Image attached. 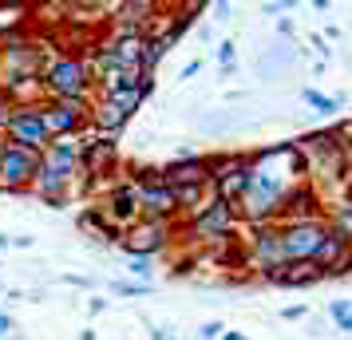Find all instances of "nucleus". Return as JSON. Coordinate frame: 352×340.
Listing matches in <instances>:
<instances>
[{
	"label": "nucleus",
	"instance_id": "nucleus-10",
	"mask_svg": "<svg viewBox=\"0 0 352 340\" xmlns=\"http://www.w3.org/2000/svg\"><path fill=\"white\" fill-rule=\"evenodd\" d=\"M111 218H119V222H131L135 214H139V194H135V186H123L119 194L111 198Z\"/></svg>",
	"mask_w": 352,
	"mask_h": 340
},
{
	"label": "nucleus",
	"instance_id": "nucleus-4",
	"mask_svg": "<svg viewBox=\"0 0 352 340\" xmlns=\"http://www.w3.org/2000/svg\"><path fill=\"white\" fill-rule=\"evenodd\" d=\"M87 83H91V76H87L83 60H72V56L56 60V64L48 67V76H44V87H48L56 99H83Z\"/></svg>",
	"mask_w": 352,
	"mask_h": 340
},
{
	"label": "nucleus",
	"instance_id": "nucleus-11",
	"mask_svg": "<svg viewBox=\"0 0 352 340\" xmlns=\"http://www.w3.org/2000/svg\"><path fill=\"white\" fill-rule=\"evenodd\" d=\"M333 234H336L344 245L352 242V202H349V206H336V214H333Z\"/></svg>",
	"mask_w": 352,
	"mask_h": 340
},
{
	"label": "nucleus",
	"instance_id": "nucleus-16",
	"mask_svg": "<svg viewBox=\"0 0 352 340\" xmlns=\"http://www.w3.org/2000/svg\"><path fill=\"white\" fill-rule=\"evenodd\" d=\"M218 60H222V64H234V44H222V48H218Z\"/></svg>",
	"mask_w": 352,
	"mask_h": 340
},
{
	"label": "nucleus",
	"instance_id": "nucleus-9",
	"mask_svg": "<svg viewBox=\"0 0 352 340\" xmlns=\"http://www.w3.org/2000/svg\"><path fill=\"white\" fill-rule=\"evenodd\" d=\"M162 222H151V226H139V229H131V249H139V253H155L162 245Z\"/></svg>",
	"mask_w": 352,
	"mask_h": 340
},
{
	"label": "nucleus",
	"instance_id": "nucleus-3",
	"mask_svg": "<svg viewBox=\"0 0 352 340\" xmlns=\"http://www.w3.org/2000/svg\"><path fill=\"white\" fill-rule=\"evenodd\" d=\"M320 242H324V226H317V222H293V226L277 238L281 258L285 261H301V265H313Z\"/></svg>",
	"mask_w": 352,
	"mask_h": 340
},
{
	"label": "nucleus",
	"instance_id": "nucleus-18",
	"mask_svg": "<svg viewBox=\"0 0 352 340\" xmlns=\"http://www.w3.org/2000/svg\"><path fill=\"white\" fill-rule=\"evenodd\" d=\"M8 332H12V321H8V317H0V337H8Z\"/></svg>",
	"mask_w": 352,
	"mask_h": 340
},
{
	"label": "nucleus",
	"instance_id": "nucleus-6",
	"mask_svg": "<svg viewBox=\"0 0 352 340\" xmlns=\"http://www.w3.org/2000/svg\"><path fill=\"white\" fill-rule=\"evenodd\" d=\"M40 115H44L48 135H67V131H76L83 123L87 103H83V99H56L52 107H40Z\"/></svg>",
	"mask_w": 352,
	"mask_h": 340
},
{
	"label": "nucleus",
	"instance_id": "nucleus-14",
	"mask_svg": "<svg viewBox=\"0 0 352 340\" xmlns=\"http://www.w3.org/2000/svg\"><path fill=\"white\" fill-rule=\"evenodd\" d=\"M218 332H222V324L210 321V324H202V328H198V340H218Z\"/></svg>",
	"mask_w": 352,
	"mask_h": 340
},
{
	"label": "nucleus",
	"instance_id": "nucleus-2",
	"mask_svg": "<svg viewBox=\"0 0 352 340\" xmlns=\"http://www.w3.org/2000/svg\"><path fill=\"white\" fill-rule=\"evenodd\" d=\"M4 131H8V139L16 146H24V150H48V127H44V115H40V107H16V111L8 115V123H4Z\"/></svg>",
	"mask_w": 352,
	"mask_h": 340
},
{
	"label": "nucleus",
	"instance_id": "nucleus-19",
	"mask_svg": "<svg viewBox=\"0 0 352 340\" xmlns=\"http://www.w3.org/2000/svg\"><path fill=\"white\" fill-rule=\"evenodd\" d=\"M222 340H245V337H241V332H226Z\"/></svg>",
	"mask_w": 352,
	"mask_h": 340
},
{
	"label": "nucleus",
	"instance_id": "nucleus-12",
	"mask_svg": "<svg viewBox=\"0 0 352 340\" xmlns=\"http://www.w3.org/2000/svg\"><path fill=\"white\" fill-rule=\"evenodd\" d=\"M329 313L336 317V324H340V328H352V305H349V301H333V305H329Z\"/></svg>",
	"mask_w": 352,
	"mask_h": 340
},
{
	"label": "nucleus",
	"instance_id": "nucleus-5",
	"mask_svg": "<svg viewBox=\"0 0 352 340\" xmlns=\"http://www.w3.org/2000/svg\"><path fill=\"white\" fill-rule=\"evenodd\" d=\"M143 95H146V87H131V91H111V95H103V103H99V111H96V123L103 131H119L131 119V111L143 103Z\"/></svg>",
	"mask_w": 352,
	"mask_h": 340
},
{
	"label": "nucleus",
	"instance_id": "nucleus-8",
	"mask_svg": "<svg viewBox=\"0 0 352 340\" xmlns=\"http://www.w3.org/2000/svg\"><path fill=\"white\" fill-rule=\"evenodd\" d=\"M230 222H234V202H222V198L198 214V229H202V234H210V238L226 234V229H230Z\"/></svg>",
	"mask_w": 352,
	"mask_h": 340
},
{
	"label": "nucleus",
	"instance_id": "nucleus-13",
	"mask_svg": "<svg viewBox=\"0 0 352 340\" xmlns=\"http://www.w3.org/2000/svg\"><path fill=\"white\" fill-rule=\"evenodd\" d=\"M305 99L313 103V107H320V111L329 115V111H336L340 107V99H324V95H317V91H305Z\"/></svg>",
	"mask_w": 352,
	"mask_h": 340
},
{
	"label": "nucleus",
	"instance_id": "nucleus-17",
	"mask_svg": "<svg viewBox=\"0 0 352 340\" xmlns=\"http://www.w3.org/2000/svg\"><path fill=\"white\" fill-rule=\"evenodd\" d=\"M8 111H12V107H8V99L0 95V131H4V123H8Z\"/></svg>",
	"mask_w": 352,
	"mask_h": 340
},
{
	"label": "nucleus",
	"instance_id": "nucleus-21",
	"mask_svg": "<svg viewBox=\"0 0 352 340\" xmlns=\"http://www.w3.org/2000/svg\"><path fill=\"white\" fill-rule=\"evenodd\" d=\"M0 60H4V56H0Z\"/></svg>",
	"mask_w": 352,
	"mask_h": 340
},
{
	"label": "nucleus",
	"instance_id": "nucleus-20",
	"mask_svg": "<svg viewBox=\"0 0 352 340\" xmlns=\"http://www.w3.org/2000/svg\"><path fill=\"white\" fill-rule=\"evenodd\" d=\"M0 245H8V238H0Z\"/></svg>",
	"mask_w": 352,
	"mask_h": 340
},
{
	"label": "nucleus",
	"instance_id": "nucleus-7",
	"mask_svg": "<svg viewBox=\"0 0 352 340\" xmlns=\"http://www.w3.org/2000/svg\"><path fill=\"white\" fill-rule=\"evenodd\" d=\"M135 194H139V210L155 214V222H159L162 214H170L178 206V194L162 179H146L143 186H135Z\"/></svg>",
	"mask_w": 352,
	"mask_h": 340
},
{
	"label": "nucleus",
	"instance_id": "nucleus-15",
	"mask_svg": "<svg viewBox=\"0 0 352 340\" xmlns=\"http://www.w3.org/2000/svg\"><path fill=\"white\" fill-rule=\"evenodd\" d=\"M131 273L135 277H151V261L146 258H131Z\"/></svg>",
	"mask_w": 352,
	"mask_h": 340
},
{
	"label": "nucleus",
	"instance_id": "nucleus-1",
	"mask_svg": "<svg viewBox=\"0 0 352 340\" xmlns=\"http://www.w3.org/2000/svg\"><path fill=\"white\" fill-rule=\"evenodd\" d=\"M36 170H40L36 150H24L16 143H0V190H20V186L36 182Z\"/></svg>",
	"mask_w": 352,
	"mask_h": 340
}]
</instances>
